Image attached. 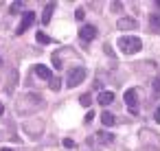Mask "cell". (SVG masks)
I'll list each match as a JSON object with an SVG mask.
<instances>
[{
  "mask_svg": "<svg viewBox=\"0 0 160 151\" xmlns=\"http://www.w3.org/2000/svg\"><path fill=\"white\" fill-rule=\"evenodd\" d=\"M118 48H121L125 55H136V53L142 48V42H140V37H136V35H123V37H118Z\"/></svg>",
  "mask_w": 160,
  "mask_h": 151,
  "instance_id": "1",
  "label": "cell"
},
{
  "mask_svg": "<svg viewBox=\"0 0 160 151\" xmlns=\"http://www.w3.org/2000/svg\"><path fill=\"white\" fill-rule=\"evenodd\" d=\"M83 79H86V68H72V70L68 72L66 85H68V88H77Z\"/></svg>",
  "mask_w": 160,
  "mask_h": 151,
  "instance_id": "2",
  "label": "cell"
},
{
  "mask_svg": "<svg viewBox=\"0 0 160 151\" xmlns=\"http://www.w3.org/2000/svg\"><path fill=\"white\" fill-rule=\"evenodd\" d=\"M125 103H127V107H129L132 114H138V110H136V107H138V92H136L134 88L125 92Z\"/></svg>",
  "mask_w": 160,
  "mask_h": 151,
  "instance_id": "3",
  "label": "cell"
},
{
  "mask_svg": "<svg viewBox=\"0 0 160 151\" xmlns=\"http://www.w3.org/2000/svg\"><path fill=\"white\" fill-rule=\"evenodd\" d=\"M33 20H35V13H33V11H27V13L22 16V22L18 24L16 33H18V35H22V33H24V31H27V29H29V27L33 24Z\"/></svg>",
  "mask_w": 160,
  "mask_h": 151,
  "instance_id": "4",
  "label": "cell"
},
{
  "mask_svg": "<svg viewBox=\"0 0 160 151\" xmlns=\"http://www.w3.org/2000/svg\"><path fill=\"white\" fill-rule=\"evenodd\" d=\"M79 37L86 40V42L94 40V37H97V27H94V24H83V27L79 29Z\"/></svg>",
  "mask_w": 160,
  "mask_h": 151,
  "instance_id": "5",
  "label": "cell"
},
{
  "mask_svg": "<svg viewBox=\"0 0 160 151\" xmlns=\"http://www.w3.org/2000/svg\"><path fill=\"white\" fill-rule=\"evenodd\" d=\"M116 27H118L121 31H134V29H138V22L132 20V18H121V20L116 22Z\"/></svg>",
  "mask_w": 160,
  "mask_h": 151,
  "instance_id": "6",
  "label": "cell"
},
{
  "mask_svg": "<svg viewBox=\"0 0 160 151\" xmlns=\"http://www.w3.org/2000/svg\"><path fill=\"white\" fill-rule=\"evenodd\" d=\"M33 70H35V75H38L40 79H44V81H51V77H53L51 68H48V66H44V64H38Z\"/></svg>",
  "mask_w": 160,
  "mask_h": 151,
  "instance_id": "7",
  "label": "cell"
},
{
  "mask_svg": "<svg viewBox=\"0 0 160 151\" xmlns=\"http://www.w3.org/2000/svg\"><path fill=\"white\" fill-rule=\"evenodd\" d=\"M55 5H57V2H46V7H44V13H42V22H44V24H48V22H51V18H53V11H55Z\"/></svg>",
  "mask_w": 160,
  "mask_h": 151,
  "instance_id": "8",
  "label": "cell"
},
{
  "mask_svg": "<svg viewBox=\"0 0 160 151\" xmlns=\"http://www.w3.org/2000/svg\"><path fill=\"white\" fill-rule=\"evenodd\" d=\"M114 101V92H110V90H103L101 94H99V103L101 105H110Z\"/></svg>",
  "mask_w": 160,
  "mask_h": 151,
  "instance_id": "9",
  "label": "cell"
},
{
  "mask_svg": "<svg viewBox=\"0 0 160 151\" xmlns=\"http://www.w3.org/2000/svg\"><path fill=\"white\" fill-rule=\"evenodd\" d=\"M101 120H103V125H105V127H112V125L116 123V118H114V114H112V112H103V114H101Z\"/></svg>",
  "mask_w": 160,
  "mask_h": 151,
  "instance_id": "10",
  "label": "cell"
},
{
  "mask_svg": "<svg viewBox=\"0 0 160 151\" xmlns=\"http://www.w3.org/2000/svg\"><path fill=\"white\" fill-rule=\"evenodd\" d=\"M97 138H99L101 142H114V134H105V131H99Z\"/></svg>",
  "mask_w": 160,
  "mask_h": 151,
  "instance_id": "11",
  "label": "cell"
},
{
  "mask_svg": "<svg viewBox=\"0 0 160 151\" xmlns=\"http://www.w3.org/2000/svg\"><path fill=\"white\" fill-rule=\"evenodd\" d=\"M35 40L40 42V44H51V37L44 33V31H38V35H35Z\"/></svg>",
  "mask_w": 160,
  "mask_h": 151,
  "instance_id": "12",
  "label": "cell"
},
{
  "mask_svg": "<svg viewBox=\"0 0 160 151\" xmlns=\"http://www.w3.org/2000/svg\"><path fill=\"white\" fill-rule=\"evenodd\" d=\"M48 85H51V90H59V88H62V79H59V77H51Z\"/></svg>",
  "mask_w": 160,
  "mask_h": 151,
  "instance_id": "13",
  "label": "cell"
},
{
  "mask_svg": "<svg viewBox=\"0 0 160 151\" xmlns=\"http://www.w3.org/2000/svg\"><path fill=\"white\" fill-rule=\"evenodd\" d=\"M149 22H151V27L160 29V16H158V13H151V16H149Z\"/></svg>",
  "mask_w": 160,
  "mask_h": 151,
  "instance_id": "14",
  "label": "cell"
},
{
  "mask_svg": "<svg viewBox=\"0 0 160 151\" xmlns=\"http://www.w3.org/2000/svg\"><path fill=\"white\" fill-rule=\"evenodd\" d=\"M79 103H81L83 107H88V105L92 103V96H90V94H81V99H79Z\"/></svg>",
  "mask_w": 160,
  "mask_h": 151,
  "instance_id": "15",
  "label": "cell"
},
{
  "mask_svg": "<svg viewBox=\"0 0 160 151\" xmlns=\"http://www.w3.org/2000/svg\"><path fill=\"white\" fill-rule=\"evenodd\" d=\"M53 66H55L57 70H62V57H59V53L53 55Z\"/></svg>",
  "mask_w": 160,
  "mask_h": 151,
  "instance_id": "16",
  "label": "cell"
},
{
  "mask_svg": "<svg viewBox=\"0 0 160 151\" xmlns=\"http://www.w3.org/2000/svg\"><path fill=\"white\" fill-rule=\"evenodd\" d=\"M153 94L160 96V79H153Z\"/></svg>",
  "mask_w": 160,
  "mask_h": 151,
  "instance_id": "17",
  "label": "cell"
},
{
  "mask_svg": "<svg viewBox=\"0 0 160 151\" xmlns=\"http://www.w3.org/2000/svg\"><path fill=\"white\" fill-rule=\"evenodd\" d=\"M62 144H64L66 149H72V147H75V142H72L70 138H64V142H62Z\"/></svg>",
  "mask_w": 160,
  "mask_h": 151,
  "instance_id": "18",
  "label": "cell"
},
{
  "mask_svg": "<svg viewBox=\"0 0 160 151\" xmlns=\"http://www.w3.org/2000/svg\"><path fill=\"white\" fill-rule=\"evenodd\" d=\"M121 9H123V2H112V11H116V13H118Z\"/></svg>",
  "mask_w": 160,
  "mask_h": 151,
  "instance_id": "19",
  "label": "cell"
},
{
  "mask_svg": "<svg viewBox=\"0 0 160 151\" xmlns=\"http://www.w3.org/2000/svg\"><path fill=\"white\" fill-rule=\"evenodd\" d=\"M83 16H86L83 9H77V11H75V18H77V20H83Z\"/></svg>",
  "mask_w": 160,
  "mask_h": 151,
  "instance_id": "20",
  "label": "cell"
},
{
  "mask_svg": "<svg viewBox=\"0 0 160 151\" xmlns=\"http://www.w3.org/2000/svg\"><path fill=\"white\" fill-rule=\"evenodd\" d=\"M153 118H156V123H160V105L156 107V114H153Z\"/></svg>",
  "mask_w": 160,
  "mask_h": 151,
  "instance_id": "21",
  "label": "cell"
},
{
  "mask_svg": "<svg viewBox=\"0 0 160 151\" xmlns=\"http://www.w3.org/2000/svg\"><path fill=\"white\" fill-rule=\"evenodd\" d=\"M2 112H5V107H2V103H0V116H2Z\"/></svg>",
  "mask_w": 160,
  "mask_h": 151,
  "instance_id": "22",
  "label": "cell"
},
{
  "mask_svg": "<svg viewBox=\"0 0 160 151\" xmlns=\"http://www.w3.org/2000/svg\"><path fill=\"white\" fill-rule=\"evenodd\" d=\"M156 5H158V9H160V0H156Z\"/></svg>",
  "mask_w": 160,
  "mask_h": 151,
  "instance_id": "23",
  "label": "cell"
},
{
  "mask_svg": "<svg viewBox=\"0 0 160 151\" xmlns=\"http://www.w3.org/2000/svg\"><path fill=\"white\" fill-rule=\"evenodd\" d=\"M0 151H11V149H7V147H5V149H0Z\"/></svg>",
  "mask_w": 160,
  "mask_h": 151,
  "instance_id": "24",
  "label": "cell"
},
{
  "mask_svg": "<svg viewBox=\"0 0 160 151\" xmlns=\"http://www.w3.org/2000/svg\"><path fill=\"white\" fill-rule=\"evenodd\" d=\"M0 64H2V59H0Z\"/></svg>",
  "mask_w": 160,
  "mask_h": 151,
  "instance_id": "25",
  "label": "cell"
}]
</instances>
